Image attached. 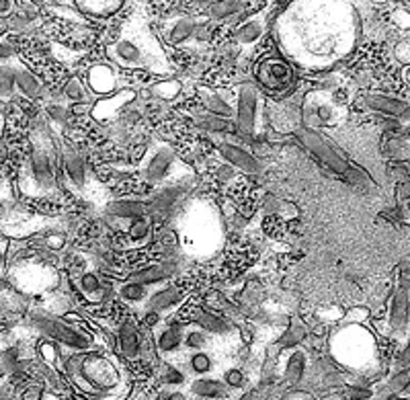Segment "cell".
Segmentation results:
<instances>
[{
	"label": "cell",
	"mask_w": 410,
	"mask_h": 400,
	"mask_svg": "<svg viewBox=\"0 0 410 400\" xmlns=\"http://www.w3.org/2000/svg\"><path fill=\"white\" fill-rule=\"evenodd\" d=\"M64 372L91 400H105L109 392L122 386V374L117 366L95 351H72L64 359Z\"/></svg>",
	"instance_id": "obj_1"
},
{
	"label": "cell",
	"mask_w": 410,
	"mask_h": 400,
	"mask_svg": "<svg viewBox=\"0 0 410 400\" xmlns=\"http://www.w3.org/2000/svg\"><path fill=\"white\" fill-rule=\"evenodd\" d=\"M56 152L54 144L43 130H35L31 137V152H29V164L27 175L21 181L23 193H29L33 197L39 195H54L56 193V168H54Z\"/></svg>",
	"instance_id": "obj_2"
},
{
	"label": "cell",
	"mask_w": 410,
	"mask_h": 400,
	"mask_svg": "<svg viewBox=\"0 0 410 400\" xmlns=\"http://www.w3.org/2000/svg\"><path fill=\"white\" fill-rule=\"evenodd\" d=\"M295 137L316 156L320 158L330 170H334L337 175H343L349 183H355V185H367V177L357 170L353 164H349V160L345 158V154L330 142L326 140L324 135H320L318 132L306 128V130H297L295 132Z\"/></svg>",
	"instance_id": "obj_3"
},
{
	"label": "cell",
	"mask_w": 410,
	"mask_h": 400,
	"mask_svg": "<svg viewBox=\"0 0 410 400\" xmlns=\"http://www.w3.org/2000/svg\"><path fill=\"white\" fill-rule=\"evenodd\" d=\"M35 329L45 335L49 341L54 343H60L64 347H68L70 351H78V353H84V351H93V345H95V335L93 333H87L62 318H54V316H43V314H33L31 316Z\"/></svg>",
	"instance_id": "obj_4"
},
{
	"label": "cell",
	"mask_w": 410,
	"mask_h": 400,
	"mask_svg": "<svg viewBox=\"0 0 410 400\" xmlns=\"http://www.w3.org/2000/svg\"><path fill=\"white\" fill-rule=\"evenodd\" d=\"M150 35L148 31L139 29L134 35H122L107 47V54L113 62L128 68H154L156 52L148 49Z\"/></svg>",
	"instance_id": "obj_5"
},
{
	"label": "cell",
	"mask_w": 410,
	"mask_h": 400,
	"mask_svg": "<svg viewBox=\"0 0 410 400\" xmlns=\"http://www.w3.org/2000/svg\"><path fill=\"white\" fill-rule=\"evenodd\" d=\"M174 166H176V154L172 150V146L166 142H154V146L148 150V154L141 162L139 173L146 183L156 185V183L166 181L172 175Z\"/></svg>",
	"instance_id": "obj_6"
},
{
	"label": "cell",
	"mask_w": 410,
	"mask_h": 400,
	"mask_svg": "<svg viewBox=\"0 0 410 400\" xmlns=\"http://www.w3.org/2000/svg\"><path fill=\"white\" fill-rule=\"evenodd\" d=\"M261 89L255 82H242L236 95V126L242 133H255L261 115Z\"/></svg>",
	"instance_id": "obj_7"
},
{
	"label": "cell",
	"mask_w": 410,
	"mask_h": 400,
	"mask_svg": "<svg viewBox=\"0 0 410 400\" xmlns=\"http://www.w3.org/2000/svg\"><path fill=\"white\" fill-rule=\"evenodd\" d=\"M291 66L281 60V58H267L265 62L259 64L257 70V80L271 91H281L291 82Z\"/></svg>",
	"instance_id": "obj_8"
},
{
	"label": "cell",
	"mask_w": 410,
	"mask_h": 400,
	"mask_svg": "<svg viewBox=\"0 0 410 400\" xmlns=\"http://www.w3.org/2000/svg\"><path fill=\"white\" fill-rule=\"evenodd\" d=\"M218 148H220V154L226 158V162L232 164L234 168H238L242 173H249V175H259L263 170V162L255 154L247 152L240 144L222 142Z\"/></svg>",
	"instance_id": "obj_9"
},
{
	"label": "cell",
	"mask_w": 410,
	"mask_h": 400,
	"mask_svg": "<svg viewBox=\"0 0 410 400\" xmlns=\"http://www.w3.org/2000/svg\"><path fill=\"white\" fill-rule=\"evenodd\" d=\"M87 85L97 97H109L117 89V74L109 64H93L87 72Z\"/></svg>",
	"instance_id": "obj_10"
},
{
	"label": "cell",
	"mask_w": 410,
	"mask_h": 400,
	"mask_svg": "<svg viewBox=\"0 0 410 400\" xmlns=\"http://www.w3.org/2000/svg\"><path fill=\"white\" fill-rule=\"evenodd\" d=\"M187 318H189V322L197 324L201 331L212 333V335H230L234 331L232 324L226 318H222V316H218L216 312H209V310L191 308L187 312Z\"/></svg>",
	"instance_id": "obj_11"
},
{
	"label": "cell",
	"mask_w": 410,
	"mask_h": 400,
	"mask_svg": "<svg viewBox=\"0 0 410 400\" xmlns=\"http://www.w3.org/2000/svg\"><path fill=\"white\" fill-rule=\"evenodd\" d=\"M136 99V93L134 91H122L117 93L115 97L111 99H101L95 107H93V115L99 120V122H111L115 118H119V109H128Z\"/></svg>",
	"instance_id": "obj_12"
},
{
	"label": "cell",
	"mask_w": 410,
	"mask_h": 400,
	"mask_svg": "<svg viewBox=\"0 0 410 400\" xmlns=\"http://www.w3.org/2000/svg\"><path fill=\"white\" fill-rule=\"evenodd\" d=\"M62 168H64L68 181L74 187L82 189L87 185V160H84V156L78 150H74L70 146L64 148V152H62Z\"/></svg>",
	"instance_id": "obj_13"
},
{
	"label": "cell",
	"mask_w": 410,
	"mask_h": 400,
	"mask_svg": "<svg viewBox=\"0 0 410 400\" xmlns=\"http://www.w3.org/2000/svg\"><path fill=\"white\" fill-rule=\"evenodd\" d=\"M365 105L372 109V111H380V113H386V115H392V118H410V105L402 99H394V97H388V95H378V93H372L365 97Z\"/></svg>",
	"instance_id": "obj_14"
},
{
	"label": "cell",
	"mask_w": 410,
	"mask_h": 400,
	"mask_svg": "<svg viewBox=\"0 0 410 400\" xmlns=\"http://www.w3.org/2000/svg\"><path fill=\"white\" fill-rule=\"evenodd\" d=\"M105 214L115 220H139L150 216V205L137 199H117L107 203Z\"/></svg>",
	"instance_id": "obj_15"
},
{
	"label": "cell",
	"mask_w": 410,
	"mask_h": 400,
	"mask_svg": "<svg viewBox=\"0 0 410 400\" xmlns=\"http://www.w3.org/2000/svg\"><path fill=\"white\" fill-rule=\"evenodd\" d=\"M195 27L197 21L189 14H181L176 19H172L166 27H164V37L170 45H181L189 39H193L195 35Z\"/></svg>",
	"instance_id": "obj_16"
},
{
	"label": "cell",
	"mask_w": 410,
	"mask_h": 400,
	"mask_svg": "<svg viewBox=\"0 0 410 400\" xmlns=\"http://www.w3.org/2000/svg\"><path fill=\"white\" fill-rule=\"evenodd\" d=\"M183 291L176 285H168L162 287L158 291H152L146 300V312H164L174 308L181 300H183Z\"/></svg>",
	"instance_id": "obj_17"
},
{
	"label": "cell",
	"mask_w": 410,
	"mask_h": 400,
	"mask_svg": "<svg viewBox=\"0 0 410 400\" xmlns=\"http://www.w3.org/2000/svg\"><path fill=\"white\" fill-rule=\"evenodd\" d=\"M199 97H201L203 107H205L207 113L218 115V118H222V120H230V118L236 115V109L228 103V99H226L222 93L201 87V89H199Z\"/></svg>",
	"instance_id": "obj_18"
},
{
	"label": "cell",
	"mask_w": 410,
	"mask_h": 400,
	"mask_svg": "<svg viewBox=\"0 0 410 400\" xmlns=\"http://www.w3.org/2000/svg\"><path fill=\"white\" fill-rule=\"evenodd\" d=\"M117 347L124 357L128 359H137L141 355V337L137 333L136 324L124 322L117 331Z\"/></svg>",
	"instance_id": "obj_19"
},
{
	"label": "cell",
	"mask_w": 410,
	"mask_h": 400,
	"mask_svg": "<svg viewBox=\"0 0 410 400\" xmlns=\"http://www.w3.org/2000/svg\"><path fill=\"white\" fill-rule=\"evenodd\" d=\"M185 326L179 322H168L166 326H162L156 335V347L162 353H174L179 351V347L185 341Z\"/></svg>",
	"instance_id": "obj_20"
},
{
	"label": "cell",
	"mask_w": 410,
	"mask_h": 400,
	"mask_svg": "<svg viewBox=\"0 0 410 400\" xmlns=\"http://www.w3.org/2000/svg\"><path fill=\"white\" fill-rule=\"evenodd\" d=\"M174 273V265L172 263H156V265L146 267V269H139L134 271L128 281H136L141 285H152V283H162L166 281L170 275Z\"/></svg>",
	"instance_id": "obj_21"
},
{
	"label": "cell",
	"mask_w": 410,
	"mask_h": 400,
	"mask_svg": "<svg viewBox=\"0 0 410 400\" xmlns=\"http://www.w3.org/2000/svg\"><path fill=\"white\" fill-rule=\"evenodd\" d=\"M183 187H179V185H170V187H166V189H162L154 199H152V203H148L150 205V216H154L156 218V214L158 216H164V214H168L174 205H176V201L183 197Z\"/></svg>",
	"instance_id": "obj_22"
},
{
	"label": "cell",
	"mask_w": 410,
	"mask_h": 400,
	"mask_svg": "<svg viewBox=\"0 0 410 400\" xmlns=\"http://www.w3.org/2000/svg\"><path fill=\"white\" fill-rule=\"evenodd\" d=\"M306 368H308V355L301 349H295L289 357L287 364L283 368V380L289 386H297L304 376H306Z\"/></svg>",
	"instance_id": "obj_23"
},
{
	"label": "cell",
	"mask_w": 410,
	"mask_h": 400,
	"mask_svg": "<svg viewBox=\"0 0 410 400\" xmlns=\"http://www.w3.org/2000/svg\"><path fill=\"white\" fill-rule=\"evenodd\" d=\"M191 392L197 397V399L203 400H220L226 399V384L220 382V380H214V378H197L193 384H191Z\"/></svg>",
	"instance_id": "obj_24"
},
{
	"label": "cell",
	"mask_w": 410,
	"mask_h": 400,
	"mask_svg": "<svg viewBox=\"0 0 410 400\" xmlns=\"http://www.w3.org/2000/svg\"><path fill=\"white\" fill-rule=\"evenodd\" d=\"M76 283H78V289L82 291V296H87L93 302H101L105 298V293H107V289L101 283V277L95 271L80 273L78 279H76Z\"/></svg>",
	"instance_id": "obj_25"
},
{
	"label": "cell",
	"mask_w": 410,
	"mask_h": 400,
	"mask_svg": "<svg viewBox=\"0 0 410 400\" xmlns=\"http://www.w3.org/2000/svg\"><path fill=\"white\" fill-rule=\"evenodd\" d=\"M409 291L407 289H398L394 293V300H392V312H390V322L396 331H402L407 326V320H409Z\"/></svg>",
	"instance_id": "obj_26"
},
{
	"label": "cell",
	"mask_w": 410,
	"mask_h": 400,
	"mask_svg": "<svg viewBox=\"0 0 410 400\" xmlns=\"http://www.w3.org/2000/svg\"><path fill=\"white\" fill-rule=\"evenodd\" d=\"M242 6H244L242 0H214L207 6V16H209V21H228V19L240 14Z\"/></svg>",
	"instance_id": "obj_27"
},
{
	"label": "cell",
	"mask_w": 410,
	"mask_h": 400,
	"mask_svg": "<svg viewBox=\"0 0 410 400\" xmlns=\"http://www.w3.org/2000/svg\"><path fill=\"white\" fill-rule=\"evenodd\" d=\"M76 6L91 16H109L122 8L124 0H74Z\"/></svg>",
	"instance_id": "obj_28"
},
{
	"label": "cell",
	"mask_w": 410,
	"mask_h": 400,
	"mask_svg": "<svg viewBox=\"0 0 410 400\" xmlns=\"http://www.w3.org/2000/svg\"><path fill=\"white\" fill-rule=\"evenodd\" d=\"M16 91V66L10 62L0 64V101H10Z\"/></svg>",
	"instance_id": "obj_29"
},
{
	"label": "cell",
	"mask_w": 410,
	"mask_h": 400,
	"mask_svg": "<svg viewBox=\"0 0 410 400\" xmlns=\"http://www.w3.org/2000/svg\"><path fill=\"white\" fill-rule=\"evenodd\" d=\"M16 89H19L27 99H37L39 93H41L39 80H37L25 66H16Z\"/></svg>",
	"instance_id": "obj_30"
},
{
	"label": "cell",
	"mask_w": 410,
	"mask_h": 400,
	"mask_svg": "<svg viewBox=\"0 0 410 400\" xmlns=\"http://www.w3.org/2000/svg\"><path fill=\"white\" fill-rule=\"evenodd\" d=\"M263 33H265V21L261 16H257V19H251V21L242 23L236 29V39L240 43H255V41L261 39Z\"/></svg>",
	"instance_id": "obj_31"
},
{
	"label": "cell",
	"mask_w": 410,
	"mask_h": 400,
	"mask_svg": "<svg viewBox=\"0 0 410 400\" xmlns=\"http://www.w3.org/2000/svg\"><path fill=\"white\" fill-rule=\"evenodd\" d=\"M195 122H197V126H199L201 130H205V132L222 133L230 130L228 120H222V118L212 115V113H207V111H205V113H197V115H195Z\"/></svg>",
	"instance_id": "obj_32"
},
{
	"label": "cell",
	"mask_w": 410,
	"mask_h": 400,
	"mask_svg": "<svg viewBox=\"0 0 410 400\" xmlns=\"http://www.w3.org/2000/svg\"><path fill=\"white\" fill-rule=\"evenodd\" d=\"M64 97L74 103V105H87L91 99H89V91L87 87L78 80V78H70L64 87Z\"/></svg>",
	"instance_id": "obj_33"
},
{
	"label": "cell",
	"mask_w": 410,
	"mask_h": 400,
	"mask_svg": "<svg viewBox=\"0 0 410 400\" xmlns=\"http://www.w3.org/2000/svg\"><path fill=\"white\" fill-rule=\"evenodd\" d=\"M148 285H141L136 281H126L122 287H119V298L126 300V302H132V304H139V302H146L148 300Z\"/></svg>",
	"instance_id": "obj_34"
},
{
	"label": "cell",
	"mask_w": 410,
	"mask_h": 400,
	"mask_svg": "<svg viewBox=\"0 0 410 400\" xmlns=\"http://www.w3.org/2000/svg\"><path fill=\"white\" fill-rule=\"evenodd\" d=\"M150 228H152V226H150V216L136 220V222L132 224V228L128 230V234H130V241H132L134 245H144V243L148 241L150 232H152Z\"/></svg>",
	"instance_id": "obj_35"
},
{
	"label": "cell",
	"mask_w": 410,
	"mask_h": 400,
	"mask_svg": "<svg viewBox=\"0 0 410 400\" xmlns=\"http://www.w3.org/2000/svg\"><path fill=\"white\" fill-rule=\"evenodd\" d=\"M189 368H191V372H193V374H197V376H205V374H209V372H212L214 364H212V357H209L205 351H197V353H193V355L189 357Z\"/></svg>",
	"instance_id": "obj_36"
},
{
	"label": "cell",
	"mask_w": 410,
	"mask_h": 400,
	"mask_svg": "<svg viewBox=\"0 0 410 400\" xmlns=\"http://www.w3.org/2000/svg\"><path fill=\"white\" fill-rule=\"evenodd\" d=\"M152 93H154V97L160 99V101H170V99H174V97L181 93V85H179L176 80H164V82L154 85Z\"/></svg>",
	"instance_id": "obj_37"
},
{
	"label": "cell",
	"mask_w": 410,
	"mask_h": 400,
	"mask_svg": "<svg viewBox=\"0 0 410 400\" xmlns=\"http://www.w3.org/2000/svg\"><path fill=\"white\" fill-rule=\"evenodd\" d=\"M304 337H306V326L293 324L291 329H287L283 333V337L279 339V345L281 347H295V345H299L304 341Z\"/></svg>",
	"instance_id": "obj_38"
},
{
	"label": "cell",
	"mask_w": 410,
	"mask_h": 400,
	"mask_svg": "<svg viewBox=\"0 0 410 400\" xmlns=\"http://www.w3.org/2000/svg\"><path fill=\"white\" fill-rule=\"evenodd\" d=\"M183 345H185L187 349H195V351H199V349H203V347L207 345V333H205V331H201V329H191V331H187V333H185V341H183Z\"/></svg>",
	"instance_id": "obj_39"
},
{
	"label": "cell",
	"mask_w": 410,
	"mask_h": 400,
	"mask_svg": "<svg viewBox=\"0 0 410 400\" xmlns=\"http://www.w3.org/2000/svg\"><path fill=\"white\" fill-rule=\"evenodd\" d=\"M224 384H226V388L240 390V388H244V384H247V376H244L242 370L232 368V370H228V372L224 374Z\"/></svg>",
	"instance_id": "obj_40"
},
{
	"label": "cell",
	"mask_w": 410,
	"mask_h": 400,
	"mask_svg": "<svg viewBox=\"0 0 410 400\" xmlns=\"http://www.w3.org/2000/svg\"><path fill=\"white\" fill-rule=\"evenodd\" d=\"M162 380H164V384H168V386H172V388H174V386H183V384H185V374H183L179 368H174V366H166Z\"/></svg>",
	"instance_id": "obj_41"
},
{
	"label": "cell",
	"mask_w": 410,
	"mask_h": 400,
	"mask_svg": "<svg viewBox=\"0 0 410 400\" xmlns=\"http://www.w3.org/2000/svg\"><path fill=\"white\" fill-rule=\"evenodd\" d=\"M43 397H45V388L41 384H27L19 395L21 400H43Z\"/></svg>",
	"instance_id": "obj_42"
},
{
	"label": "cell",
	"mask_w": 410,
	"mask_h": 400,
	"mask_svg": "<svg viewBox=\"0 0 410 400\" xmlns=\"http://www.w3.org/2000/svg\"><path fill=\"white\" fill-rule=\"evenodd\" d=\"M410 386V370H402V372H398L394 378H392V382H390V388L394 390V392H402V390H407Z\"/></svg>",
	"instance_id": "obj_43"
},
{
	"label": "cell",
	"mask_w": 410,
	"mask_h": 400,
	"mask_svg": "<svg viewBox=\"0 0 410 400\" xmlns=\"http://www.w3.org/2000/svg\"><path fill=\"white\" fill-rule=\"evenodd\" d=\"M41 355H43V359L49 366H56V362H58V345L54 341L41 343Z\"/></svg>",
	"instance_id": "obj_44"
},
{
	"label": "cell",
	"mask_w": 410,
	"mask_h": 400,
	"mask_svg": "<svg viewBox=\"0 0 410 400\" xmlns=\"http://www.w3.org/2000/svg\"><path fill=\"white\" fill-rule=\"evenodd\" d=\"M47 115L54 122H58V124H66V120H68V111H66L64 105H49L47 107Z\"/></svg>",
	"instance_id": "obj_45"
},
{
	"label": "cell",
	"mask_w": 410,
	"mask_h": 400,
	"mask_svg": "<svg viewBox=\"0 0 410 400\" xmlns=\"http://www.w3.org/2000/svg\"><path fill=\"white\" fill-rule=\"evenodd\" d=\"M347 399L349 400H367L372 399V390L363 388V386H351L347 390Z\"/></svg>",
	"instance_id": "obj_46"
},
{
	"label": "cell",
	"mask_w": 410,
	"mask_h": 400,
	"mask_svg": "<svg viewBox=\"0 0 410 400\" xmlns=\"http://www.w3.org/2000/svg\"><path fill=\"white\" fill-rule=\"evenodd\" d=\"M45 247L47 249H52V251H60L62 247H64V243H66V236L64 234H49V236H45Z\"/></svg>",
	"instance_id": "obj_47"
},
{
	"label": "cell",
	"mask_w": 410,
	"mask_h": 400,
	"mask_svg": "<svg viewBox=\"0 0 410 400\" xmlns=\"http://www.w3.org/2000/svg\"><path fill=\"white\" fill-rule=\"evenodd\" d=\"M398 279H400V287L409 291L410 289V267L400 269V275H398Z\"/></svg>",
	"instance_id": "obj_48"
},
{
	"label": "cell",
	"mask_w": 410,
	"mask_h": 400,
	"mask_svg": "<svg viewBox=\"0 0 410 400\" xmlns=\"http://www.w3.org/2000/svg\"><path fill=\"white\" fill-rule=\"evenodd\" d=\"M162 400H187V395L181 390H168L162 395Z\"/></svg>",
	"instance_id": "obj_49"
},
{
	"label": "cell",
	"mask_w": 410,
	"mask_h": 400,
	"mask_svg": "<svg viewBox=\"0 0 410 400\" xmlns=\"http://www.w3.org/2000/svg\"><path fill=\"white\" fill-rule=\"evenodd\" d=\"M4 267H6V245L0 241V273L4 271Z\"/></svg>",
	"instance_id": "obj_50"
},
{
	"label": "cell",
	"mask_w": 410,
	"mask_h": 400,
	"mask_svg": "<svg viewBox=\"0 0 410 400\" xmlns=\"http://www.w3.org/2000/svg\"><path fill=\"white\" fill-rule=\"evenodd\" d=\"M400 366H410V345H407V349L400 355Z\"/></svg>",
	"instance_id": "obj_51"
},
{
	"label": "cell",
	"mask_w": 410,
	"mask_h": 400,
	"mask_svg": "<svg viewBox=\"0 0 410 400\" xmlns=\"http://www.w3.org/2000/svg\"><path fill=\"white\" fill-rule=\"evenodd\" d=\"M6 374H8V370H6V366L2 364V359H0V382L6 378Z\"/></svg>",
	"instance_id": "obj_52"
},
{
	"label": "cell",
	"mask_w": 410,
	"mask_h": 400,
	"mask_svg": "<svg viewBox=\"0 0 410 400\" xmlns=\"http://www.w3.org/2000/svg\"><path fill=\"white\" fill-rule=\"evenodd\" d=\"M191 2H193V4H199V6H209L214 0H191Z\"/></svg>",
	"instance_id": "obj_53"
},
{
	"label": "cell",
	"mask_w": 410,
	"mask_h": 400,
	"mask_svg": "<svg viewBox=\"0 0 410 400\" xmlns=\"http://www.w3.org/2000/svg\"><path fill=\"white\" fill-rule=\"evenodd\" d=\"M2 128H4V120H2V115H0V137H2Z\"/></svg>",
	"instance_id": "obj_54"
},
{
	"label": "cell",
	"mask_w": 410,
	"mask_h": 400,
	"mask_svg": "<svg viewBox=\"0 0 410 400\" xmlns=\"http://www.w3.org/2000/svg\"><path fill=\"white\" fill-rule=\"evenodd\" d=\"M324 400H341V399H337V397H328V399H324Z\"/></svg>",
	"instance_id": "obj_55"
},
{
	"label": "cell",
	"mask_w": 410,
	"mask_h": 400,
	"mask_svg": "<svg viewBox=\"0 0 410 400\" xmlns=\"http://www.w3.org/2000/svg\"><path fill=\"white\" fill-rule=\"evenodd\" d=\"M6 400H21L19 397H10V399H6Z\"/></svg>",
	"instance_id": "obj_56"
},
{
	"label": "cell",
	"mask_w": 410,
	"mask_h": 400,
	"mask_svg": "<svg viewBox=\"0 0 410 400\" xmlns=\"http://www.w3.org/2000/svg\"><path fill=\"white\" fill-rule=\"evenodd\" d=\"M220 400H226V399H220Z\"/></svg>",
	"instance_id": "obj_57"
}]
</instances>
